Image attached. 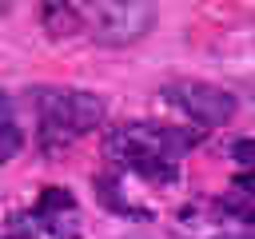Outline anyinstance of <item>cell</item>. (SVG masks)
Masks as SVG:
<instances>
[{"label":"cell","mask_w":255,"mask_h":239,"mask_svg":"<svg viewBox=\"0 0 255 239\" xmlns=\"http://www.w3.org/2000/svg\"><path fill=\"white\" fill-rule=\"evenodd\" d=\"M199 135H203V131L135 120V123L112 127L108 139H104V147H108V159H116L120 167L143 175L147 183H175V175H179V155H183L187 147H195Z\"/></svg>","instance_id":"1"},{"label":"cell","mask_w":255,"mask_h":239,"mask_svg":"<svg viewBox=\"0 0 255 239\" xmlns=\"http://www.w3.org/2000/svg\"><path fill=\"white\" fill-rule=\"evenodd\" d=\"M104 120V100L96 92H80V88H48L40 96V147L48 155L72 147L80 135L96 131Z\"/></svg>","instance_id":"2"},{"label":"cell","mask_w":255,"mask_h":239,"mask_svg":"<svg viewBox=\"0 0 255 239\" xmlns=\"http://www.w3.org/2000/svg\"><path fill=\"white\" fill-rule=\"evenodd\" d=\"M84 24H88L92 40L120 48V44L139 40L155 24V8L151 4H116V0H104V4L84 8Z\"/></svg>","instance_id":"3"},{"label":"cell","mask_w":255,"mask_h":239,"mask_svg":"<svg viewBox=\"0 0 255 239\" xmlns=\"http://www.w3.org/2000/svg\"><path fill=\"white\" fill-rule=\"evenodd\" d=\"M163 100L199 127H219L235 116V96L203 80H175L163 88Z\"/></svg>","instance_id":"4"},{"label":"cell","mask_w":255,"mask_h":239,"mask_svg":"<svg viewBox=\"0 0 255 239\" xmlns=\"http://www.w3.org/2000/svg\"><path fill=\"white\" fill-rule=\"evenodd\" d=\"M32 227L44 239H76L80 235V203L64 187H44L32 207Z\"/></svg>","instance_id":"5"},{"label":"cell","mask_w":255,"mask_h":239,"mask_svg":"<svg viewBox=\"0 0 255 239\" xmlns=\"http://www.w3.org/2000/svg\"><path fill=\"white\" fill-rule=\"evenodd\" d=\"M219 211L231 215V219H239V223H247V227H255V175L251 171H243V175L231 179V187L219 199Z\"/></svg>","instance_id":"6"},{"label":"cell","mask_w":255,"mask_h":239,"mask_svg":"<svg viewBox=\"0 0 255 239\" xmlns=\"http://www.w3.org/2000/svg\"><path fill=\"white\" fill-rule=\"evenodd\" d=\"M44 28H48L52 36H72V32L88 28V24H84V8H72V4H48V8H44Z\"/></svg>","instance_id":"7"},{"label":"cell","mask_w":255,"mask_h":239,"mask_svg":"<svg viewBox=\"0 0 255 239\" xmlns=\"http://www.w3.org/2000/svg\"><path fill=\"white\" fill-rule=\"evenodd\" d=\"M231 155H235V163H239L243 171L255 175V139H235V143H231Z\"/></svg>","instance_id":"8"},{"label":"cell","mask_w":255,"mask_h":239,"mask_svg":"<svg viewBox=\"0 0 255 239\" xmlns=\"http://www.w3.org/2000/svg\"><path fill=\"white\" fill-rule=\"evenodd\" d=\"M16 147H20V127H16V112H12V104H8V120H4V159H12Z\"/></svg>","instance_id":"9"},{"label":"cell","mask_w":255,"mask_h":239,"mask_svg":"<svg viewBox=\"0 0 255 239\" xmlns=\"http://www.w3.org/2000/svg\"><path fill=\"white\" fill-rule=\"evenodd\" d=\"M215 239H255V231H223V235H215Z\"/></svg>","instance_id":"10"}]
</instances>
